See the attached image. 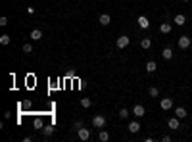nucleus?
Returning <instances> with one entry per match:
<instances>
[{
    "mask_svg": "<svg viewBox=\"0 0 192 142\" xmlns=\"http://www.w3.org/2000/svg\"><path fill=\"white\" fill-rule=\"evenodd\" d=\"M177 44H179V48H181V50H188V48H190V44H192V40H190V37L183 35V37H179Z\"/></svg>",
    "mask_w": 192,
    "mask_h": 142,
    "instance_id": "f257e3e1",
    "label": "nucleus"
},
{
    "mask_svg": "<svg viewBox=\"0 0 192 142\" xmlns=\"http://www.w3.org/2000/svg\"><path fill=\"white\" fill-rule=\"evenodd\" d=\"M129 42H131V39L127 37V35H121V37H117L115 44H117V48H119V50H123V48H127V46H129Z\"/></svg>",
    "mask_w": 192,
    "mask_h": 142,
    "instance_id": "f03ea898",
    "label": "nucleus"
},
{
    "mask_svg": "<svg viewBox=\"0 0 192 142\" xmlns=\"http://www.w3.org/2000/svg\"><path fill=\"white\" fill-rule=\"evenodd\" d=\"M92 125H94L96 129H104L106 127V115H94L92 117Z\"/></svg>",
    "mask_w": 192,
    "mask_h": 142,
    "instance_id": "7ed1b4c3",
    "label": "nucleus"
},
{
    "mask_svg": "<svg viewBox=\"0 0 192 142\" xmlns=\"http://www.w3.org/2000/svg\"><path fill=\"white\" fill-rule=\"evenodd\" d=\"M160 108L163 111H169L173 108V100H171V98H161V100H160Z\"/></svg>",
    "mask_w": 192,
    "mask_h": 142,
    "instance_id": "20e7f679",
    "label": "nucleus"
},
{
    "mask_svg": "<svg viewBox=\"0 0 192 142\" xmlns=\"http://www.w3.org/2000/svg\"><path fill=\"white\" fill-rule=\"evenodd\" d=\"M77 136H79V140H88V138H90V129H87V127H81V129L77 131Z\"/></svg>",
    "mask_w": 192,
    "mask_h": 142,
    "instance_id": "39448f33",
    "label": "nucleus"
},
{
    "mask_svg": "<svg viewBox=\"0 0 192 142\" xmlns=\"http://www.w3.org/2000/svg\"><path fill=\"white\" fill-rule=\"evenodd\" d=\"M133 113H134V117H144L146 110H144V106H142V104H137V106H133Z\"/></svg>",
    "mask_w": 192,
    "mask_h": 142,
    "instance_id": "423d86ee",
    "label": "nucleus"
},
{
    "mask_svg": "<svg viewBox=\"0 0 192 142\" xmlns=\"http://www.w3.org/2000/svg\"><path fill=\"white\" fill-rule=\"evenodd\" d=\"M167 125H169V129H179V127H181V119L175 115V117H171L167 121Z\"/></svg>",
    "mask_w": 192,
    "mask_h": 142,
    "instance_id": "0eeeda50",
    "label": "nucleus"
},
{
    "mask_svg": "<svg viewBox=\"0 0 192 142\" xmlns=\"http://www.w3.org/2000/svg\"><path fill=\"white\" fill-rule=\"evenodd\" d=\"M137 21H138V27H140V29H148V27H150V21H148L146 16H140Z\"/></svg>",
    "mask_w": 192,
    "mask_h": 142,
    "instance_id": "6e6552de",
    "label": "nucleus"
},
{
    "mask_svg": "<svg viewBox=\"0 0 192 142\" xmlns=\"http://www.w3.org/2000/svg\"><path fill=\"white\" fill-rule=\"evenodd\" d=\"M173 23H175V25H179V27H183L184 23H186V17H184L183 13H177V16L173 17Z\"/></svg>",
    "mask_w": 192,
    "mask_h": 142,
    "instance_id": "1a4fd4ad",
    "label": "nucleus"
},
{
    "mask_svg": "<svg viewBox=\"0 0 192 142\" xmlns=\"http://www.w3.org/2000/svg\"><path fill=\"white\" fill-rule=\"evenodd\" d=\"M98 21H100V25H104V27H108L110 23H111V17H110V13H102L100 17H98Z\"/></svg>",
    "mask_w": 192,
    "mask_h": 142,
    "instance_id": "9d476101",
    "label": "nucleus"
},
{
    "mask_svg": "<svg viewBox=\"0 0 192 142\" xmlns=\"http://www.w3.org/2000/svg\"><path fill=\"white\" fill-rule=\"evenodd\" d=\"M175 115L179 117V119H184L188 115V111H186V108H183V106H179V108H175Z\"/></svg>",
    "mask_w": 192,
    "mask_h": 142,
    "instance_id": "9b49d317",
    "label": "nucleus"
},
{
    "mask_svg": "<svg viewBox=\"0 0 192 142\" xmlns=\"http://www.w3.org/2000/svg\"><path fill=\"white\" fill-rule=\"evenodd\" d=\"M127 129H129V133L137 134V133L140 131V123H138V121H131V123H129V127H127Z\"/></svg>",
    "mask_w": 192,
    "mask_h": 142,
    "instance_id": "f8f14e48",
    "label": "nucleus"
},
{
    "mask_svg": "<svg viewBox=\"0 0 192 142\" xmlns=\"http://www.w3.org/2000/svg\"><path fill=\"white\" fill-rule=\"evenodd\" d=\"M161 58H163V60H171V58H173V50H171L169 46H165V48L161 50Z\"/></svg>",
    "mask_w": 192,
    "mask_h": 142,
    "instance_id": "ddd939ff",
    "label": "nucleus"
},
{
    "mask_svg": "<svg viewBox=\"0 0 192 142\" xmlns=\"http://www.w3.org/2000/svg\"><path fill=\"white\" fill-rule=\"evenodd\" d=\"M171 29H173V27H171V23H167V21L160 25V33H163V35H169V33H171Z\"/></svg>",
    "mask_w": 192,
    "mask_h": 142,
    "instance_id": "4468645a",
    "label": "nucleus"
},
{
    "mask_svg": "<svg viewBox=\"0 0 192 142\" xmlns=\"http://www.w3.org/2000/svg\"><path fill=\"white\" fill-rule=\"evenodd\" d=\"M40 131H42V134H44V136L48 138V136H50V134L54 133V127H52V125H44V127H42Z\"/></svg>",
    "mask_w": 192,
    "mask_h": 142,
    "instance_id": "2eb2a0df",
    "label": "nucleus"
},
{
    "mask_svg": "<svg viewBox=\"0 0 192 142\" xmlns=\"http://www.w3.org/2000/svg\"><path fill=\"white\" fill-rule=\"evenodd\" d=\"M98 140H100V142H108L110 140V133L108 131H100V133H98Z\"/></svg>",
    "mask_w": 192,
    "mask_h": 142,
    "instance_id": "dca6fc26",
    "label": "nucleus"
},
{
    "mask_svg": "<svg viewBox=\"0 0 192 142\" xmlns=\"http://www.w3.org/2000/svg\"><path fill=\"white\" fill-rule=\"evenodd\" d=\"M140 46H142V48H144V50H148V48H150V46H152V39H148V37H144V39H142V40H140Z\"/></svg>",
    "mask_w": 192,
    "mask_h": 142,
    "instance_id": "f3484780",
    "label": "nucleus"
},
{
    "mask_svg": "<svg viewBox=\"0 0 192 142\" xmlns=\"http://www.w3.org/2000/svg\"><path fill=\"white\" fill-rule=\"evenodd\" d=\"M31 39H33V40H40V39H42V31H40V29H33V31H31Z\"/></svg>",
    "mask_w": 192,
    "mask_h": 142,
    "instance_id": "a211bd4d",
    "label": "nucleus"
},
{
    "mask_svg": "<svg viewBox=\"0 0 192 142\" xmlns=\"http://www.w3.org/2000/svg\"><path fill=\"white\" fill-rule=\"evenodd\" d=\"M156 69H158V63H156V62H148L146 63V71H148V73H154Z\"/></svg>",
    "mask_w": 192,
    "mask_h": 142,
    "instance_id": "6ab92c4d",
    "label": "nucleus"
},
{
    "mask_svg": "<svg viewBox=\"0 0 192 142\" xmlns=\"http://www.w3.org/2000/svg\"><path fill=\"white\" fill-rule=\"evenodd\" d=\"M148 94H150L152 98H158V94H160V90H158V88H156V87H150V88H148Z\"/></svg>",
    "mask_w": 192,
    "mask_h": 142,
    "instance_id": "aec40b11",
    "label": "nucleus"
},
{
    "mask_svg": "<svg viewBox=\"0 0 192 142\" xmlns=\"http://www.w3.org/2000/svg\"><path fill=\"white\" fill-rule=\"evenodd\" d=\"M81 106H83V108H90L92 100H90V98H81Z\"/></svg>",
    "mask_w": 192,
    "mask_h": 142,
    "instance_id": "412c9836",
    "label": "nucleus"
},
{
    "mask_svg": "<svg viewBox=\"0 0 192 142\" xmlns=\"http://www.w3.org/2000/svg\"><path fill=\"white\" fill-rule=\"evenodd\" d=\"M119 117H121V119H127V117H129V110H127V108H121V110H119Z\"/></svg>",
    "mask_w": 192,
    "mask_h": 142,
    "instance_id": "4be33fe9",
    "label": "nucleus"
},
{
    "mask_svg": "<svg viewBox=\"0 0 192 142\" xmlns=\"http://www.w3.org/2000/svg\"><path fill=\"white\" fill-rule=\"evenodd\" d=\"M10 40H12V39H10V35H2V37H0V42H2L4 46H6V44H10Z\"/></svg>",
    "mask_w": 192,
    "mask_h": 142,
    "instance_id": "5701e85b",
    "label": "nucleus"
},
{
    "mask_svg": "<svg viewBox=\"0 0 192 142\" xmlns=\"http://www.w3.org/2000/svg\"><path fill=\"white\" fill-rule=\"evenodd\" d=\"M23 52H25V54H31V52H33V44L25 42V44H23Z\"/></svg>",
    "mask_w": 192,
    "mask_h": 142,
    "instance_id": "b1692460",
    "label": "nucleus"
},
{
    "mask_svg": "<svg viewBox=\"0 0 192 142\" xmlns=\"http://www.w3.org/2000/svg\"><path fill=\"white\" fill-rule=\"evenodd\" d=\"M81 127H85V123L81 121V119H77V121H73V129H75V131H79Z\"/></svg>",
    "mask_w": 192,
    "mask_h": 142,
    "instance_id": "393cba45",
    "label": "nucleus"
},
{
    "mask_svg": "<svg viewBox=\"0 0 192 142\" xmlns=\"http://www.w3.org/2000/svg\"><path fill=\"white\" fill-rule=\"evenodd\" d=\"M42 119H35V129H42Z\"/></svg>",
    "mask_w": 192,
    "mask_h": 142,
    "instance_id": "a878e982",
    "label": "nucleus"
},
{
    "mask_svg": "<svg viewBox=\"0 0 192 142\" xmlns=\"http://www.w3.org/2000/svg\"><path fill=\"white\" fill-rule=\"evenodd\" d=\"M0 25H2V27H6V25H8V17H6V16H2V17H0Z\"/></svg>",
    "mask_w": 192,
    "mask_h": 142,
    "instance_id": "bb28decb",
    "label": "nucleus"
},
{
    "mask_svg": "<svg viewBox=\"0 0 192 142\" xmlns=\"http://www.w3.org/2000/svg\"><path fill=\"white\" fill-rule=\"evenodd\" d=\"M161 140H163V142H171V136H169V134H165V136H163Z\"/></svg>",
    "mask_w": 192,
    "mask_h": 142,
    "instance_id": "cd10ccee",
    "label": "nucleus"
},
{
    "mask_svg": "<svg viewBox=\"0 0 192 142\" xmlns=\"http://www.w3.org/2000/svg\"><path fill=\"white\" fill-rule=\"evenodd\" d=\"M183 2H190V0H183Z\"/></svg>",
    "mask_w": 192,
    "mask_h": 142,
    "instance_id": "c85d7f7f",
    "label": "nucleus"
}]
</instances>
